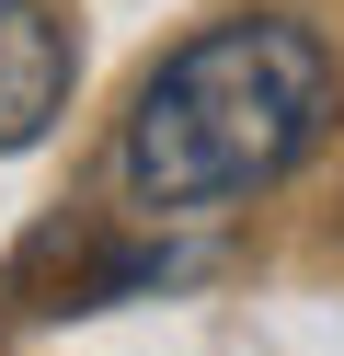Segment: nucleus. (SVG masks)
<instances>
[{
  "mask_svg": "<svg viewBox=\"0 0 344 356\" xmlns=\"http://www.w3.org/2000/svg\"><path fill=\"white\" fill-rule=\"evenodd\" d=\"M321 127H333V47L298 12H229L149 70L115 138V184L138 218H229L264 184H287Z\"/></svg>",
  "mask_w": 344,
  "mask_h": 356,
  "instance_id": "obj_1",
  "label": "nucleus"
},
{
  "mask_svg": "<svg viewBox=\"0 0 344 356\" xmlns=\"http://www.w3.org/2000/svg\"><path fill=\"white\" fill-rule=\"evenodd\" d=\"M69 24L46 0H0V149H35L69 104Z\"/></svg>",
  "mask_w": 344,
  "mask_h": 356,
  "instance_id": "obj_2",
  "label": "nucleus"
}]
</instances>
